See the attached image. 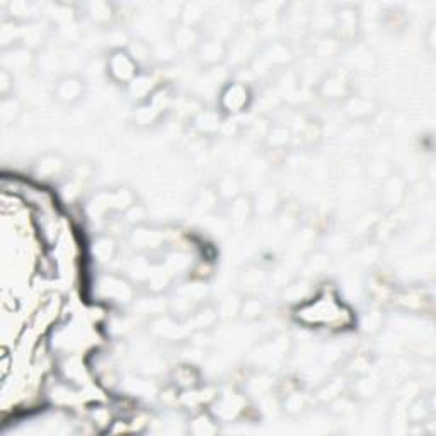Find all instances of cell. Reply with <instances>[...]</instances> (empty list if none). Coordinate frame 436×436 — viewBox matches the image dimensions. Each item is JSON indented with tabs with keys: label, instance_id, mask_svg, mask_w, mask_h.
I'll use <instances>...</instances> for the list:
<instances>
[{
	"label": "cell",
	"instance_id": "cell-1",
	"mask_svg": "<svg viewBox=\"0 0 436 436\" xmlns=\"http://www.w3.org/2000/svg\"><path fill=\"white\" fill-rule=\"evenodd\" d=\"M94 295L99 302L110 305L126 307L135 300V288L126 276L116 273H102L94 280Z\"/></svg>",
	"mask_w": 436,
	"mask_h": 436
},
{
	"label": "cell",
	"instance_id": "cell-2",
	"mask_svg": "<svg viewBox=\"0 0 436 436\" xmlns=\"http://www.w3.org/2000/svg\"><path fill=\"white\" fill-rule=\"evenodd\" d=\"M293 52L292 48L281 41H273L268 43L263 49L256 53L251 60V70L254 76L261 72H269V70L276 69V66H285L292 64Z\"/></svg>",
	"mask_w": 436,
	"mask_h": 436
},
{
	"label": "cell",
	"instance_id": "cell-3",
	"mask_svg": "<svg viewBox=\"0 0 436 436\" xmlns=\"http://www.w3.org/2000/svg\"><path fill=\"white\" fill-rule=\"evenodd\" d=\"M107 77L119 86H128L140 73V66L133 60L126 48L111 49L105 61Z\"/></svg>",
	"mask_w": 436,
	"mask_h": 436
},
{
	"label": "cell",
	"instance_id": "cell-4",
	"mask_svg": "<svg viewBox=\"0 0 436 436\" xmlns=\"http://www.w3.org/2000/svg\"><path fill=\"white\" fill-rule=\"evenodd\" d=\"M251 87L244 82L230 81L223 87L218 98V106L223 116H237L251 106Z\"/></svg>",
	"mask_w": 436,
	"mask_h": 436
},
{
	"label": "cell",
	"instance_id": "cell-5",
	"mask_svg": "<svg viewBox=\"0 0 436 436\" xmlns=\"http://www.w3.org/2000/svg\"><path fill=\"white\" fill-rule=\"evenodd\" d=\"M133 194L128 189H113L94 196L89 203V210L95 215H106L107 211H123L133 205Z\"/></svg>",
	"mask_w": 436,
	"mask_h": 436
},
{
	"label": "cell",
	"instance_id": "cell-6",
	"mask_svg": "<svg viewBox=\"0 0 436 436\" xmlns=\"http://www.w3.org/2000/svg\"><path fill=\"white\" fill-rule=\"evenodd\" d=\"M86 93V82L81 76L65 73L55 82L53 87V98L58 105L73 106L77 105Z\"/></svg>",
	"mask_w": 436,
	"mask_h": 436
},
{
	"label": "cell",
	"instance_id": "cell-7",
	"mask_svg": "<svg viewBox=\"0 0 436 436\" xmlns=\"http://www.w3.org/2000/svg\"><path fill=\"white\" fill-rule=\"evenodd\" d=\"M246 408V401L239 394H225V396H218L211 404V416L217 421L230 423L237 419Z\"/></svg>",
	"mask_w": 436,
	"mask_h": 436
},
{
	"label": "cell",
	"instance_id": "cell-8",
	"mask_svg": "<svg viewBox=\"0 0 436 436\" xmlns=\"http://www.w3.org/2000/svg\"><path fill=\"white\" fill-rule=\"evenodd\" d=\"M194 55L206 69H215L227 60V43H223L220 38L201 40L194 49Z\"/></svg>",
	"mask_w": 436,
	"mask_h": 436
},
{
	"label": "cell",
	"instance_id": "cell-9",
	"mask_svg": "<svg viewBox=\"0 0 436 436\" xmlns=\"http://www.w3.org/2000/svg\"><path fill=\"white\" fill-rule=\"evenodd\" d=\"M254 217V208H252V198L244 196L240 194L239 198H235L234 201L227 203V222L230 228L234 230H242L247 227V223L251 222V218Z\"/></svg>",
	"mask_w": 436,
	"mask_h": 436
},
{
	"label": "cell",
	"instance_id": "cell-10",
	"mask_svg": "<svg viewBox=\"0 0 436 436\" xmlns=\"http://www.w3.org/2000/svg\"><path fill=\"white\" fill-rule=\"evenodd\" d=\"M152 331L153 334L160 336L164 339H171V341H177V339L188 338L189 334H193L189 324H181L177 322L174 317H167V315H157L152 319Z\"/></svg>",
	"mask_w": 436,
	"mask_h": 436
},
{
	"label": "cell",
	"instance_id": "cell-11",
	"mask_svg": "<svg viewBox=\"0 0 436 436\" xmlns=\"http://www.w3.org/2000/svg\"><path fill=\"white\" fill-rule=\"evenodd\" d=\"M164 242V234L157 228L148 225H136L130 234V244L135 251L148 252L157 251Z\"/></svg>",
	"mask_w": 436,
	"mask_h": 436
},
{
	"label": "cell",
	"instance_id": "cell-12",
	"mask_svg": "<svg viewBox=\"0 0 436 436\" xmlns=\"http://www.w3.org/2000/svg\"><path fill=\"white\" fill-rule=\"evenodd\" d=\"M223 119H225V116L222 114V111L206 107V110H199L198 113L191 118V126H193L194 131L199 133V135L215 136L222 130Z\"/></svg>",
	"mask_w": 436,
	"mask_h": 436
},
{
	"label": "cell",
	"instance_id": "cell-13",
	"mask_svg": "<svg viewBox=\"0 0 436 436\" xmlns=\"http://www.w3.org/2000/svg\"><path fill=\"white\" fill-rule=\"evenodd\" d=\"M319 94L326 101L331 102L344 101L350 95V84L339 73H329V76L322 77V81L319 82Z\"/></svg>",
	"mask_w": 436,
	"mask_h": 436
},
{
	"label": "cell",
	"instance_id": "cell-14",
	"mask_svg": "<svg viewBox=\"0 0 436 436\" xmlns=\"http://www.w3.org/2000/svg\"><path fill=\"white\" fill-rule=\"evenodd\" d=\"M66 171V164L64 157L58 155V153H45L43 157H40L36 160V164L33 165V174H35L38 179L49 181L55 179V177L61 176Z\"/></svg>",
	"mask_w": 436,
	"mask_h": 436
},
{
	"label": "cell",
	"instance_id": "cell-15",
	"mask_svg": "<svg viewBox=\"0 0 436 436\" xmlns=\"http://www.w3.org/2000/svg\"><path fill=\"white\" fill-rule=\"evenodd\" d=\"M36 61V57L29 48L14 47L9 49H2V69L7 72H23L29 65Z\"/></svg>",
	"mask_w": 436,
	"mask_h": 436
},
{
	"label": "cell",
	"instance_id": "cell-16",
	"mask_svg": "<svg viewBox=\"0 0 436 436\" xmlns=\"http://www.w3.org/2000/svg\"><path fill=\"white\" fill-rule=\"evenodd\" d=\"M358 14L353 9H343L339 14H336L334 28H336V40L353 41L358 35Z\"/></svg>",
	"mask_w": 436,
	"mask_h": 436
},
{
	"label": "cell",
	"instance_id": "cell-17",
	"mask_svg": "<svg viewBox=\"0 0 436 436\" xmlns=\"http://www.w3.org/2000/svg\"><path fill=\"white\" fill-rule=\"evenodd\" d=\"M344 111L350 116L351 119L356 122H363V119L370 118L377 113V105L375 101L368 98H361V95H348L344 99Z\"/></svg>",
	"mask_w": 436,
	"mask_h": 436
},
{
	"label": "cell",
	"instance_id": "cell-18",
	"mask_svg": "<svg viewBox=\"0 0 436 436\" xmlns=\"http://www.w3.org/2000/svg\"><path fill=\"white\" fill-rule=\"evenodd\" d=\"M199 41L201 38H199L198 29L186 26V24H177L171 33V43L176 47L177 52H189V49L194 52Z\"/></svg>",
	"mask_w": 436,
	"mask_h": 436
},
{
	"label": "cell",
	"instance_id": "cell-19",
	"mask_svg": "<svg viewBox=\"0 0 436 436\" xmlns=\"http://www.w3.org/2000/svg\"><path fill=\"white\" fill-rule=\"evenodd\" d=\"M218 321L217 307L213 305H199L189 314L188 324L194 332H205L206 329H211Z\"/></svg>",
	"mask_w": 436,
	"mask_h": 436
},
{
	"label": "cell",
	"instance_id": "cell-20",
	"mask_svg": "<svg viewBox=\"0 0 436 436\" xmlns=\"http://www.w3.org/2000/svg\"><path fill=\"white\" fill-rule=\"evenodd\" d=\"M215 193L220 201L223 203H230L234 201L235 198H239L242 194V179L237 176V174H223L222 177L217 181V186H215Z\"/></svg>",
	"mask_w": 436,
	"mask_h": 436
},
{
	"label": "cell",
	"instance_id": "cell-21",
	"mask_svg": "<svg viewBox=\"0 0 436 436\" xmlns=\"http://www.w3.org/2000/svg\"><path fill=\"white\" fill-rule=\"evenodd\" d=\"M280 206V194L275 188H264L252 198V208H254V215H261V217H268L273 215Z\"/></svg>",
	"mask_w": 436,
	"mask_h": 436
},
{
	"label": "cell",
	"instance_id": "cell-22",
	"mask_svg": "<svg viewBox=\"0 0 436 436\" xmlns=\"http://www.w3.org/2000/svg\"><path fill=\"white\" fill-rule=\"evenodd\" d=\"M116 252H118V244L111 235H101L93 242L90 246V256L94 261L101 264H107L114 259Z\"/></svg>",
	"mask_w": 436,
	"mask_h": 436
},
{
	"label": "cell",
	"instance_id": "cell-23",
	"mask_svg": "<svg viewBox=\"0 0 436 436\" xmlns=\"http://www.w3.org/2000/svg\"><path fill=\"white\" fill-rule=\"evenodd\" d=\"M128 87V93L131 94L133 99H136V101H148L151 99V94L155 93V84H153V78L148 76V73H142L140 72L139 76H136Z\"/></svg>",
	"mask_w": 436,
	"mask_h": 436
},
{
	"label": "cell",
	"instance_id": "cell-24",
	"mask_svg": "<svg viewBox=\"0 0 436 436\" xmlns=\"http://www.w3.org/2000/svg\"><path fill=\"white\" fill-rule=\"evenodd\" d=\"M292 130L286 124H271L264 136V142L273 151H281L292 142Z\"/></svg>",
	"mask_w": 436,
	"mask_h": 436
},
{
	"label": "cell",
	"instance_id": "cell-25",
	"mask_svg": "<svg viewBox=\"0 0 436 436\" xmlns=\"http://www.w3.org/2000/svg\"><path fill=\"white\" fill-rule=\"evenodd\" d=\"M242 300L244 298L239 293H230L223 297L217 305L218 319H222V321H234V319H237L240 314V307H242Z\"/></svg>",
	"mask_w": 436,
	"mask_h": 436
},
{
	"label": "cell",
	"instance_id": "cell-26",
	"mask_svg": "<svg viewBox=\"0 0 436 436\" xmlns=\"http://www.w3.org/2000/svg\"><path fill=\"white\" fill-rule=\"evenodd\" d=\"M23 114V105L16 95L0 99V122L4 124L16 123Z\"/></svg>",
	"mask_w": 436,
	"mask_h": 436
},
{
	"label": "cell",
	"instance_id": "cell-27",
	"mask_svg": "<svg viewBox=\"0 0 436 436\" xmlns=\"http://www.w3.org/2000/svg\"><path fill=\"white\" fill-rule=\"evenodd\" d=\"M266 281H268V276H266V273L263 271V269L249 268L242 273V275H240L239 283L244 290H247L249 293H252V292H257L259 288H263V286L266 285Z\"/></svg>",
	"mask_w": 436,
	"mask_h": 436
},
{
	"label": "cell",
	"instance_id": "cell-28",
	"mask_svg": "<svg viewBox=\"0 0 436 436\" xmlns=\"http://www.w3.org/2000/svg\"><path fill=\"white\" fill-rule=\"evenodd\" d=\"M189 431L194 435H213L218 431L217 426V419H215L211 414H198V416L193 418V421L189 423Z\"/></svg>",
	"mask_w": 436,
	"mask_h": 436
},
{
	"label": "cell",
	"instance_id": "cell-29",
	"mask_svg": "<svg viewBox=\"0 0 436 436\" xmlns=\"http://www.w3.org/2000/svg\"><path fill=\"white\" fill-rule=\"evenodd\" d=\"M264 302L257 297H249L242 300V307H240L239 317L246 319V321H256L264 314Z\"/></svg>",
	"mask_w": 436,
	"mask_h": 436
},
{
	"label": "cell",
	"instance_id": "cell-30",
	"mask_svg": "<svg viewBox=\"0 0 436 436\" xmlns=\"http://www.w3.org/2000/svg\"><path fill=\"white\" fill-rule=\"evenodd\" d=\"M343 389H344L343 380L332 379V380L326 382V384L319 387L317 394H315V397H317L321 402H327V404H329V402L334 401V399L343 396Z\"/></svg>",
	"mask_w": 436,
	"mask_h": 436
},
{
	"label": "cell",
	"instance_id": "cell-31",
	"mask_svg": "<svg viewBox=\"0 0 436 436\" xmlns=\"http://www.w3.org/2000/svg\"><path fill=\"white\" fill-rule=\"evenodd\" d=\"M126 52L130 53L133 60L136 61V64L143 65L145 61H148L152 58V47L148 43H145V41H130V45L126 47Z\"/></svg>",
	"mask_w": 436,
	"mask_h": 436
},
{
	"label": "cell",
	"instance_id": "cell-32",
	"mask_svg": "<svg viewBox=\"0 0 436 436\" xmlns=\"http://www.w3.org/2000/svg\"><path fill=\"white\" fill-rule=\"evenodd\" d=\"M305 406H307V399L304 394L292 392L285 397L283 404H281V409H283L286 414H290V416H298V414L305 409Z\"/></svg>",
	"mask_w": 436,
	"mask_h": 436
},
{
	"label": "cell",
	"instance_id": "cell-33",
	"mask_svg": "<svg viewBox=\"0 0 436 436\" xmlns=\"http://www.w3.org/2000/svg\"><path fill=\"white\" fill-rule=\"evenodd\" d=\"M35 65L38 66L41 72L45 73H55V70H58L61 66V60L57 53L53 52H41L40 55H36Z\"/></svg>",
	"mask_w": 436,
	"mask_h": 436
},
{
	"label": "cell",
	"instance_id": "cell-34",
	"mask_svg": "<svg viewBox=\"0 0 436 436\" xmlns=\"http://www.w3.org/2000/svg\"><path fill=\"white\" fill-rule=\"evenodd\" d=\"M220 201L217 193H215V188H206L203 189L201 193L198 194L196 201H194V208H196L199 213H208L217 206V203Z\"/></svg>",
	"mask_w": 436,
	"mask_h": 436
},
{
	"label": "cell",
	"instance_id": "cell-35",
	"mask_svg": "<svg viewBox=\"0 0 436 436\" xmlns=\"http://www.w3.org/2000/svg\"><path fill=\"white\" fill-rule=\"evenodd\" d=\"M177 49H176V47H174V45L171 43V40L169 41H160V43H157V45H153L152 47V57L153 58H157V60H160V61H172L174 58H176V55H177Z\"/></svg>",
	"mask_w": 436,
	"mask_h": 436
},
{
	"label": "cell",
	"instance_id": "cell-36",
	"mask_svg": "<svg viewBox=\"0 0 436 436\" xmlns=\"http://www.w3.org/2000/svg\"><path fill=\"white\" fill-rule=\"evenodd\" d=\"M89 16H90V19L95 20L98 24L110 23L111 18H113V14H111V6H107V4H102V2L90 4Z\"/></svg>",
	"mask_w": 436,
	"mask_h": 436
},
{
	"label": "cell",
	"instance_id": "cell-37",
	"mask_svg": "<svg viewBox=\"0 0 436 436\" xmlns=\"http://www.w3.org/2000/svg\"><path fill=\"white\" fill-rule=\"evenodd\" d=\"M339 48H341V43L336 38H324L322 41H319V45L315 47V53H317L319 58H331L338 55Z\"/></svg>",
	"mask_w": 436,
	"mask_h": 436
},
{
	"label": "cell",
	"instance_id": "cell-38",
	"mask_svg": "<svg viewBox=\"0 0 436 436\" xmlns=\"http://www.w3.org/2000/svg\"><path fill=\"white\" fill-rule=\"evenodd\" d=\"M124 220H126L128 223H131V225H142L145 222V218H147V211L142 205H139V203H133L131 206H128L126 210L123 211Z\"/></svg>",
	"mask_w": 436,
	"mask_h": 436
},
{
	"label": "cell",
	"instance_id": "cell-39",
	"mask_svg": "<svg viewBox=\"0 0 436 436\" xmlns=\"http://www.w3.org/2000/svg\"><path fill=\"white\" fill-rule=\"evenodd\" d=\"M14 90V73L7 72V70L0 69V98H9Z\"/></svg>",
	"mask_w": 436,
	"mask_h": 436
},
{
	"label": "cell",
	"instance_id": "cell-40",
	"mask_svg": "<svg viewBox=\"0 0 436 436\" xmlns=\"http://www.w3.org/2000/svg\"><path fill=\"white\" fill-rule=\"evenodd\" d=\"M402 194V186L399 179H390L387 181V184H385V193L384 198L387 199L390 205H394V203L399 201V196Z\"/></svg>",
	"mask_w": 436,
	"mask_h": 436
}]
</instances>
